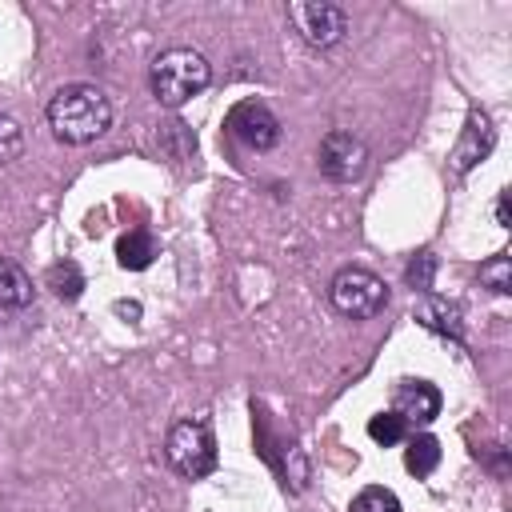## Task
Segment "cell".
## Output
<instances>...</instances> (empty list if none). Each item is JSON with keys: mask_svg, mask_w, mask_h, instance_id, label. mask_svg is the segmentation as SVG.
Masks as SVG:
<instances>
[{"mask_svg": "<svg viewBox=\"0 0 512 512\" xmlns=\"http://www.w3.org/2000/svg\"><path fill=\"white\" fill-rule=\"evenodd\" d=\"M48 128L60 144H92L112 128V100L96 84H64L48 100Z\"/></svg>", "mask_w": 512, "mask_h": 512, "instance_id": "obj_1", "label": "cell"}, {"mask_svg": "<svg viewBox=\"0 0 512 512\" xmlns=\"http://www.w3.org/2000/svg\"><path fill=\"white\" fill-rule=\"evenodd\" d=\"M212 84V64L196 48H164L148 64V88L160 108H184L192 96H200Z\"/></svg>", "mask_w": 512, "mask_h": 512, "instance_id": "obj_2", "label": "cell"}, {"mask_svg": "<svg viewBox=\"0 0 512 512\" xmlns=\"http://www.w3.org/2000/svg\"><path fill=\"white\" fill-rule=\"evenodd\" d=\"M164 460L176 476L184 480H204L216 472L220 464V448H216V432L208 416H184L168 428L164 436Z\"/></svg>", "mask_w": 512, "mask_h": 512, "instance_id": "obj_3", "label": "cell"}, {"mask_svg": "<svg viewBox=\"0 0 512 512\" xmlns=\"http://www.w3.org/2000/svg\"><path fill=\"white\" fill-rule=\"evenodd\" d=\"M328 300L340 316L348 320H368L376 312H384L388 304V284L372 272V268H360V264H344L332 280H328Z\"/></svg>", "mask_w": 512, "mask_h": 512, "instance_id": "obj_4", "label": "cell"}, {"mask_svg": "<svg viewBox=\"0 0 512 512\" xmlns=\"http://www.w3.org/2000/svg\"><path fill=\"white\" fill-rule=\"evenodd\" d=\"M252 428H256V452H260L264 464L280 476V484H284L288 492H304V484H308V460H304V452L296 448V440H292L288 448L280 444V432H276L272 416H268L264 404H256V400H252Z\"/></svg>", "mask_w": 512, "mask_h": 512, "instance_id": "obj_5", "label": "cell"}, {"mask_svg": "<svg viewBox=\"0 0 512 512\" xmlns=\"http://www.w3.org/2000/svg\"><path fill=\"white\" fill-rule=\"evenodd\" d=\"M288 24L308 48H336L348 32V12L332 0H288Z\"/></svg>", "mask_w": 512, "mask_h": 512, "instance_id": "obj_6", "label": "cell"}, {"mask_svg": "<svg viewBox=\"0 0 512 512\" xmlns=\"http://www.w3.org/2000/svg\"><path fill=\"white\" fill-rule=\"evenodd\" d=\"M316 164L328 180L336 184H352L368 172V144L348 132V128H332L320 136V148H316Z\"/></svg>", "mask_w": 512, "mask_h": 512, "instance_id": "obj_7", "label": "cell"}, {"mask_svg": "<svg viewBox=\"0 0 512 512\" xmlns=\"http://www.w3.org/2000/svg\"><path fill=\"white\" fill-rule=\"evenodd\" d=\"M224 128L232 132V140H240L252 152H268V148H276L284 140V124H280V116L264 100H240V104H232Z\"/></svg>", "mask_w": 512, "mask_h": 512, "instance_id": "obj_8", "label": "cell"}, {"mask_svg": "<svg viewBox=\"0 0 512 512\" xmlns=\"http://www.w3.org/2000/svg\"><path fill=\"white\" fill-rule=\"evenodd\" d=\"M440 404H444V396L432 380L408 376V380H396V388H392V412L404 424H432L440 416Z\"/></svg>", "mask_w": 512, "mask_h": 512, "instance_id": "obj_9", "label": "cell"}, {"mask_svg": "<svg viewBox=\"0 0 512 512\" xmlns=\"http://www.w3.org/2000/svg\"><path fill=\"white\" fill-rule=\"evenodd\" d=\"M492 144H496V128H492L488 112L472 108V116H468V124H464V136H460V144H456V152H452V172H456V176L472 172V168L492 152Z\"/></svg>", "mask_w": 512, "mask_h": 512, "instance_id": "obj_10", "label": "cell"}, {"mask_svg": "<svg viewBox=\"0 0 512 512\" xmlns=\"http://www.w3.org/2000/svg\"><path fill=\"white\" fill-rule=\"evenodd\" d=\"M412 316H416V324H424L428 332L448 336L452 344H464V312H460V304H456V300L436 296V292H424V296L416 300Z\"/></svg>", "mask_w": 512, "mask_h": 512, "instance_id": "obj_11", "label": "cell"}, {"mask_svg": "<svg viewBox=\"0 0 512 512\" xmlns=\"http://www.w3.org/2000/svg\"><path fill=\"white\" fill-rule=\"evenodd\" d=\"M152 260H156V236L148 228H128L116 240V264L124 272H144Z\"/></svg>", "mask_w": 512, "mask_h": 512, "instance_id": "obj_12", "label": "cell"}, {"mask_svg": "<svg viewBox=\"0 0 512 512\" xmlns=\"http://www.w3.org/2000/svg\"><path fill=\"white\" fill-rule=\"evenodd\" d=\"M32 276L16 264V260H8V256H0V308H8V312H20V308H28L32 304Z\"/></svg>", "mask_w": 512, "mask_h": 512, "instance_id": "obj_13", "label": "cell"}, {"mask_svg": "<svg viewBox=\"0 0 512 512\" xmlns=\"http://www.w3.org/2000/svg\"><path fill=\"white\" fill-rule=\"evenodd\" d=\"M44 284H48L64 304H72V300H80V292H84V272H80L76 260H56V264H48Z\"/></svg>", "mask_w": 512, "mask_h": 512, "instance_id": "obj_14", "label": "cell"}, {"mask_svg": "<svg viewBox=\"0 0 512 512\" xmlns=\"http://www.w3.org/2000/svg\"><path fill=\"white\" fill-rule=\"evenodd\" d=\"M436 464H440V440L428 436V432L412 436L408 448H404V468H408L412 476H432Z\"/></svg>", "mask_w": 512, "mask_h": 512, "instance_id": "obj_15", "label": "cell"}, {"mask_svg": "<svg viewBox=\"0 0 512 512\" xmlns=\"http://www.w3.org/2000/svg\"><path fill=\"white\" fill-rule=\"evenodd\" d=\"M348 512H404L400 496L392 488H380V484H368L352 496V508Z\"/></svg>", "mask_w": 512, "mask_h": 512, "instance_id": "obj_16", "label": "cell"}, {"mask_svg": "<svg viewBox=\"0 0 512 512\" xmlns=\"http://www.w3.org/2000/svg\"><path fill=\"white\" fill-rule=\"evenodd\" d=\"M480 284L488 292H496V296H508L512 292V260H508V252H496V256H488L480 264Z\"/></svg>", "mask_w": 512, "mask_h": 512, "instance_id": "obj_17", "label": "cell"}, {"mask_svg": "<svg viewBox=\"0 0 512 512\" xmlns=\"http://www.w3.org/2000/svg\"><path fill=\"white\" fill-rule=\"evenodd\" d=\"M368 436L376 440V444H384V448H392V444H400L404 436H408V424L388 408V412H376L372 420H368Z\"/></svg>", "mask_w": 512, "mask_h": 512, "instance_id": "obj_18", "label": "cell"}, {"mask_svg": "<svg viewBox=\"0 0 512 512\" xmlns=\"http://www.w3.org/2000/svg\"><path fill=\"white\" fill-rule=\"evenodd\" d=\"M20 152H24V128H20L16 116L0 112V168L20 160Z\"/></svg>", "mask_w": 512, "mask_h": 512, "instance_id": "obj_19", "label": "cell"}, {"mask_svg": "<svg viewBox=\"0 0 512 512\" xmlns=\"http://www.w3.org/2000/svg\"><path fill=\"white\" fill-rule=\"evenodd\" d=\"M432 276H436V256L432 252H420L408 268H404V280L424 296V292H432Z\"/></svg>", "mask_w": 512, "mask_h": 512, "instance_id": "obj_20", "label": "cell"}, {"mask_svg": "<svg viewBox=\"0 0 512 512\" xmlns=\"http://www.w3.org/2000/svg\"><path fill=\"white\" fill-rule=\"evenodd\" d=\"M496 224L508 228V192H500V200H496Z\"/></svg>", "mask_w": 512, "mask_h": 512, "instance_id": "obj_21", "label": "cell"}]
</instances>
